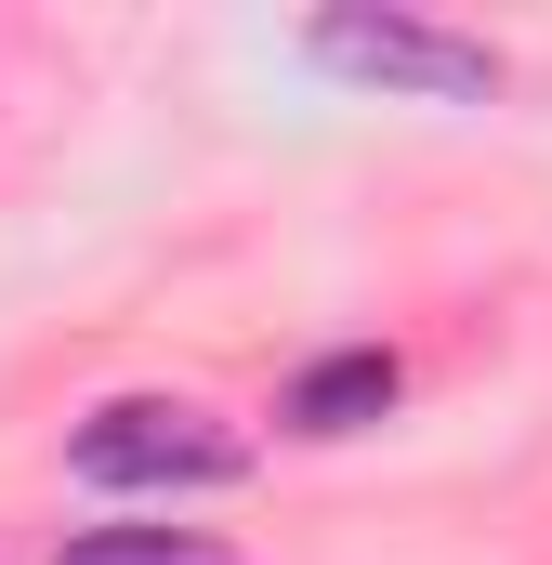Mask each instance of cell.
Listing matches in <instances>:
<instances>
[{
	"mask_svg": "<svg viewBox=\"0 0 552 565\" xmlns=\"http://www.w3.org/2000/svg\"><path fill=\"white\" fill-rule=\"evenodd\" d=\"M66 473L79 487H106V500H211V487H237L251 473V434L224 422V408H198V395H106L93 422L66 434Z\"/></svg>",
	"mask_w": 552,
	"mask_h": 565,
	"instance_id": "6da1fadb",
	"label": "cell"
},
{
	"mask_svg": "<svg viewBox=\"0 0 552 565\" xmlns=\"http://www.w3.org/2000/svg\"><path fill=\"white\" fill-rule=\"evenodd\" d=\"M395 382H408V369H395L382 342H342V355H316V369L289 382V434H316V447H329V434H369L395 408Z\"/></svg>",
	"mask_w": 552,
	"mask_h": 565,
	"instance_id": "3957f363",
	"label": "cell"
},
{
	"mask_svg": "<svg viewBox=\"0 0 552 565\" xmlns=\"http://www.w3.org/2000/svg\"><path fill=\"white\" fill-rule=\"evenodd\" d=\"M53 565H237L211 526H79Z\"/></svg>",
	"mask_w": 552,
	"mask_h": 565,
	"instance_id": "277c9868",
	"label": "cell"
},
{
	"mask_svg": "<svg viewBox=\"0 0 552 565\" xmlns=\"http://www.w3.org/2000/svg\"><path fill=\"white\" fill-rule=\"evenodd\" d=\"M302 53L329 79H369V93H408V106H500V40L474 26H434V13H316Z\"/></svg>",
	"mask_w": 552,
	"mask_h": 565,
	"instance_id": "7a4b0ae2",
	"label": "cell"
}]
</instances>
